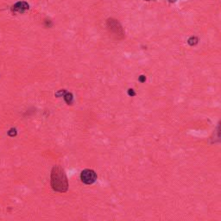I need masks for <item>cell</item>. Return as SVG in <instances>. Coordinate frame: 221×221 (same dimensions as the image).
Masks as SVG:
<instances>
[{"label": "cell", "instance_id": "7a4b0ae2", "mask_svg": "<svg viewBox=\"0 0 221 221\" xmlns=\"http://www.w3.org/2000/svg\"><path fill=\"white\" fill-rule=\"evenodd\" d=\"M80 180L85 184L91 185L96 181L97 175L93 169H84L80 174Z\"/></svg>", "mask_w": 221, "mask_h": 221}, {"label": "cell", "instance_id": "277c9868", "mask_svg": "<svg viewBox=\"0 0 221 221\" xmlns=\"http://www.w3.org/2000/svg\"><path fill=\"white\" fill-rule=\"evenodd\" d=\"M63 96L64 99H65V101L67 103V105H72V103H73V95H72V93H66Z\"/></svg>", "mask_w": 221, "mask_h": 221}, {"label": "cell", "instance_id": "8992f818", "mask_svg": "<svg viewBox=\"0 0 221 221\" xmlns=\"http://www.w3.org/2000/svg\"><path fill=\"white\" fill-rule=\"evenodd\" d=\"M140 80H141L142 82H143V81L145 80V78H144V76H143V75H142V76H141V78H140Z\"/></svg>", "mask_w": 221, "mask_h": 221}, {"label": "cell", "instance_id": "6da1fadb", "mask_svg": "<svg viewBox=\"0 0 221 221\" xmlns=\"http://www.w3.org/2000/svg\"><path fill=\"white\" fill-rule=\"evenodd\" d=\"M51 187L55 192L65 193L68 189V180L61 166H54L51 171Z\"/></svg>", "mask_w": 221, "mask_h": 221}, {"label": "cell", "instance_id": "3957f363", "mask_svg": "<svg viewBox=\"0 0 221 221\" xmlns=\"http://www.w3.org/2000/svg\"><path fill=\"white\" fill-rule=\"evenodd\" d=\"M29 9V4L26 3V2H17V4H15L12 8H11V11L13 12H17V13H20V12H23L26 10Z\"/></svg>", "mask_w": 221, "mask_h": 221}, {"label": "cell", "instance_id": "5b68a950", "mask_svg": "<svg viewBox=\"0 0 221 221\" xmlns=\"http://www.w3.org/2000/svg\"><path fill=\"white\" fill-rule=\"evenodd\" d=\"M128 93H129V95H130V96H135V95H136V93H134V91H133L132 89H129V92H128Z\"/></svg>", "mask_w": 221, "mask_h": 221}]
</instances>
